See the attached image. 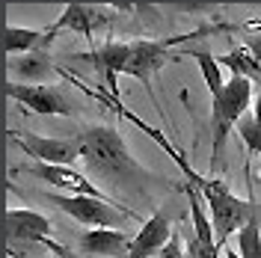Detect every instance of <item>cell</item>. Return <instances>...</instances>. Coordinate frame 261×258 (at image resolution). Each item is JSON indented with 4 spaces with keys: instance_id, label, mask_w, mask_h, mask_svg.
<instances>
[{
    "instance_id": "17",
    "label": "cell",
    "mask_w": 261,
    "mask_h": 258,
    "mask_svg": "<svg viewBox=\"0 0 261 258\" xmlns=\"http://www.w3.org/2000/svg\"><path fill=\"white\" fill-rule=\"evenodd\" d=\"M217 60H220V65H226L231 74H244V78H249V81H261V60H255L246 45L228 50V54L217 57Z\"/></svg>"
},
{
    "instance_id": "21",
    "label": "cell",
    "mask_w": 261,
    "mask_h": 258,
    "mask_svg": "<svg viewBox=\"0 0 261 258\" xmlns=\"http://www.w3.org/2000/svg\"><path fill=\"white\" fill-rule=\"evenodd\" d=\"M244 45L249 48V54H252L255 60H261V30L246 33V36H244Z\"/></svg>"
},
{
    "instance_id": "10",
    "label": "cell",
    "mask_w": 261,
    "mask_h": 258,
    "mask_svg": "<svg viewBox=\"0 0 261 258\" xmlns=\"http://www.w3.org/2000/svg\"><path fill=\"white\" fill-rule=\"evenodd\" d=\"M130 238L128 231L113 226L86 228L77 235V249L83 255H107V258H128L130 255Z\"/></svg>"
},
{
    "instance_id": "9",
    "label": "cell",
    "mask_w": 261,
    "mask_h": 258,
    "mask_svg": "<svg viewBox=\"0 0 261 258\" xmlns=\"http://www.w3.org/2000/svg\"><path fill=\"white\" fill-rule=\"evenodd\" d=\"M3 235L6 243H50V220L30 208H6L3 211Z\"/></svg>"
},
{
    "instance_id": "3",
    "label": "cell",
    "mask_w": 261,
    "mask_h": 258,
    "mask_svg": "<svg viewBox=\"0 0 261 258\" xmlns=\"http://www.w3.org/2000/svg\"><path fill=\"white\" fill-rule=\"evenodd\" d=\"M208 33H214V27H199V30H193V33L169 36V39H137V42H130V54H128V63H125V71H122V74H128V78H134V81L143 83L146 92L151 95V101H154V107H158V113L163 116V107L158 104V98H154L151 78L163 68L166 60L175 57V54L169 50L172 45L190 42V39H202V36H208Z\"/></svg>"
},
{
    "instance_id": "25",
    "label": "cell",
    "mask_w": 261,
    "mask_h": 258,
    "mask_svg": "<svg viewBox=\"0 0 261 258\" xmlns=\"http://www.w3.org/2000/svg\"><path fill=\"white\" fill-rule=\"evenodd\" d=\"M60 258H63V255H60Z\"/></svg>"
},
{
    "instance_id": "12",
    "label": "cell",
    "mask_w": 261,
    "mask_h": 258,
    "mask_svg": "<svg viewBox=\"0 0 261 258\" xmlns=\"http://www.w3.org/2000/svg\"><path fill=\"white\" fill-rule=\"evenodd\" d=\"M252 98H255L252 81L244 78V74H231V78L226 81V86H223V92H220L217 98H211V110H217L226 122L238 125V122L246 116V107L252 104Z\"/></svg>"
},
{
    "instance_id": "16",
    "label": "cell",
    "mask_w": 261,
    "mask_h": 258,
    "mask_svg": "<svg viewBox=\"0 0 261 258\" xmlns=\"http://www.w3.org/2000/svg\"><path fill=\"white\" fill-rule=\"evenodd\" d=\"M175 57H190V60L199 63V71H202V78H205V86H208L211 98H217L220 92H223V86H226V81H223V65H220V60L214 57L211 50L184 48L181 54H175Z\"/></svg>"
},
{
    "instance_id": "5",
    "label": "cell",
    "mask_w": 261,
    "mask_h": 258,
    "mask_svg": "<svg viewBox=\"0 0 261 258\" xmlns=\"http://www.w3.org/2000/svg\"><path fill=\"white\" fill-rule=\"evenodd\" d=\"M6 95L12 98V101H18L21 107H27L36 116H81V107L60 86L9 81L6 83Z\"/></svg>"
},
{
    "instance_id": "19",
    "label": "cell",
    "mask_w": 261,
    "mask_h": 258,
    "mask_svg": "<svg viewBox=\"0 0 261 258\" xmlns=\"http://www.w3.org/2000/svg\"><path fill=\"white\" fill-rule=\"evenodd\" d=\"M238 134H241V143L246 148V158H252V154H261V122L255 116H244L238 125Z\"/></svg>"
},
{
    "instance_id": "8",
    "label": "cell",
    "mask_w": 261,
    "mask_h": 258,
    "mask_svg": "<svg viewBox=\"0 0 261 258\" xmlns=\"http://www.w3.org/2000/svg\"><path fill=\"white\" fill-rule=\"evenodd\" d=\"M128 54H130L128 42H104L101 48H92V50H86V54H81V60L92 63V68L98 71V81H101L104 95L119 98V74L125 71Z\"/></svg>"
},
{
    "instance_id": "15",
    "label": "cell",
    "mask_w": 261,
    "mask_h": 258,
    "mask_svg": "<svg viewBox=\"0 0 261 258\" xmlns=\"http://www.w3.org/2000/svg\"><path fill=\"white\" fill-rule=\"evenodd\" d=\"M50 42H54L50 33L33 30V27H15V24H9V27L3 30V50H6L9 57L27 54V50H36V48H48Z\"/></svg>"
},
{
    "instance_id": "2",
    "label": "cell",
    "mask_w": 261,
    "mask_h": 258,
    "mask_svg": "<svg viewBox=\"0 0 261 258\" xmlns=\"http://www.w3.org/2000/svg\"><path fill=\"white\" fill-rule=\"evenodd\" d=\"M187 181H193L196 187L202 190V196H205V205H208V214H211L214 235H217V246L220 249H226L228 238L238 235L249 220H255L261 214V205H255L252 199H238L217 178H205L199 172H193Z\"/></svg>"
},
{
    "instance_id": "24",
    "label": "cell",
    "mask_w": 261,
    "mask_h": 258,
    "mask_svg": "<svg viewBox=\"0 0 261 258\" xmlns=\"http://www.w3.org/2000/svg\"><path fill=\"white\" fill-rule=\"evenodd\" d=\"M187 258H193V255H190V252H187Z\"/></svg>"
},
{
    "instance_id": "4",
    "label": "cell",
    "mask_w": 261,
    "mask_h": 258,
    "mask_svg": "<svg viewBox=\"0 0 261 258\" xmlns=\"http://www.w3.org/2000/svg\"><path fill=\"white\" fill-rule=\"evenodd\" d=\"M45 199L86 228H98V226L122 228L128 220H140V214L130 205H122V202H113V199H98V196H81V193H45Z\"/></svg>"
},
{
    "instance_id": "11",
    "label": "cell",
    "mask_w": 261,
    "mask_h": 258,
    "mask_svg": "<svg viewBox=\"0 0 261 258\" xmlns=\"http://www.w3.org/2000/svg\"><path fill=\"white\" fill-rule=\"evenodd\" d=\"M172 220H175V217L166 214L163 208L154 211L146 223L140 226V231L134 235L128 258H154V255H161V249L166 246V241L172 238Z\"/></svg>"
},
{
    "instance_id": "6",
    "label": "cell",
    "mask_w": 261,
    "mask_h": 258,
    "mask_svg": "<svg viewBox=\"0 0 261 258\" xmlns=\"http://www.w3.org/2000/svg\"><path fill=\"white\" fill-rule=\"evenodd\" d=\"M15 172H24V175L36 178V181H45L50 187L63 190V193H81V196H98V199H107V193L98 187L92 178H86L83 172H77L71 163H45V161H36V163H18ZM119 202V199H113ZM125 205V202H122Z\"/></svg>"
},
{
    "instance_id": "1",
    "label": "cell",
    "mask_w": 261,
    "mask_h": 258,
    "mask_svg": "<svg viewBox=\"0 0 261 258\" xmlns=\"http://www.w3.org/2000/svg\"><path fill=\"white\" fill-rule=\"evenodd\" d=\"M81 161L86 163V172L98 178L107 190L125 196V199H140V205H148L154 190H187V181H169L146 169L143 163L130 154L125 137L116 128L107 125H92L81 131Z\"/></svg>"
},
{
    "instance_id": "14",
    "label": "cell",
    "mask_w": 261,
    "mask_h": 258,
    "mask_svg": "<svg viewBox=\"0 0 261 258\" xmlns=\"http://www.w3.org/2000/svg\"><path fill=\"white\" fill-rule=\"evenodd\" d=\"M60 30H71L83 36L89 45H92V39L98 36V24H95V9H89V6H83V3H68L63 9V15L57 18L54 24H50V36L57 39V33Z\"/></svg>"
},
{
    "instance_id": "7",
    "label": "cell",
    "mask_w": 261,
    "mask_h": 258,
    "mask_svg": "<svg viewBox=\"0 0 261 258\" xmlns=\"http://www.w3.org/2000/svg\"><path fill=\"white\" fill-rule=\"evenodd\" d=\"M9 140H15V145L30 158L45 163H74L81 158V137L65 140V137H42L33 131L9 128Z\"/></svg>"
},
{
    "instance_id": "20",
    "label": "cell",
    "mask_w": 261,
    "mask_h": 258,
    "mask_svg": "<svg viewBox=\"0 0 261 258\" xmlns=\"http://www.w3.org/2000/svg\"><path fill=\"white\" fill-rule=\"evenodd\" d=\"M158 258H187L184 255V246H181V231H172V238L166 241V246L161 249Z\"/></svg>"
},
{
    "instance_id": "13",
    "label": "cell",
    "mask_w": 261,
    "mask_h": 258,
    "mask_svg": "<svg viewBox=\"0 0 261 258\" xmlns=\"http://www.w3.org/2000/svg\"><path fill=\"white\" fill-rule=\"evenodd\" d=\"M9 74L21 78V83H42L48 74H57V65L50 63L48 50L45 48H36V50H27V54H15L9 57Z\"/></svg>"
},
{
    "instance_id": "23",
    "label": "cell",
    "mask_w": 261,
    "mask_h": 258,
    "mask_svg": "<svg viewBox=\"0 0 261 258\" xmlns=\"http://www.w3.org/2000/svg\"><path fill=\"white\" fill-rule=\"evenodd\" d=\"M223 258H241V252H234V249H228V246H226V255H223Z\"/></svg>"
},
{
    "instance_id": "18",
    "label": "cell",
    "mask_w": 261,
    "mask_h": 258,
    "mask_svg": "<svg viewBox=\"0 0 261 258\" xmlns=\"http://www.w3.org/2000/svg\"><path fill=\"white\" fill-rule=\"evenodd\" d=\"M238 252H241V258H261V223H258V217L249 220L238 231Z\"/></svg>"
},
{
    "instance_id": "22",
    "label": "cell",
    "mask_w": 261,
    "mask_h": 258,
    "mask_svg": "<svg viewBox=\"0 0 261 258\" xmlns=\"http://www.w3.org/2000/svg\"><path fill=\"white\" fill-rule=\"evenodd\" d=\"M252 116L261 122V89H258V95L252 98Z\"/></svg>"
}]
</instances>
